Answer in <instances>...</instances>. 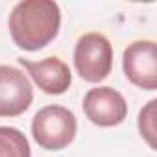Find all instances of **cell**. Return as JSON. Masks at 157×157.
<instances>
[{
	"label": "cell",
	"instance_id": "obj_1",
	"mask_svg": "<svg viewBox=\"0 0 157 157\" xmlns=\"http://www.w3.org/2000/svg\"><path fill=\"white\" fill-rule=\"evenodd\" d=\"M8 26L19 48L35 52L57 37L61 10L52 0H24L11 10Z\"/></svg>",
	"mask_w": 157,
	"mask_h": 157
},
{
	"label": "cell",
	"instance_id": "obj_2",
	"mask_svg": "<svg viewBox=\"0 0 157 157\" xmlns=\"http://www.w3.org/2000/svg\"><path fill=\"white\" fill-rule=\"evenodd\" d=\"M78 131L76 117L63 105H46L39 109L32 120V135L35 142L48 151L67 148Z\"/></svg>",
	"mask_w": 157,
	"mask_h": 157
},
{
	"label": "cell",
	"instance_id": "obj_3",
	"mask_svg": "<svg viewBox=\"0 0 157 157\" xmlns=\"http://www.w3.org/2000/svg\"><path fill=\"white\" fill-rule=\"evenodd\" d=\"M74 67L82 80L100 83L113 70V46L102 33H83L74 46Z\"/></svg>",
	"mask_w": 157,
	"mask_h": 157
},
{
	"label": "cell",
	"instance_id": "obj_4",
	"mask_svg": "<svg viewBox=\"0 0 157 157\" xmlns=\"http://www.w3.org/2000/svg\"><path fill=\"white\" fill-rule=\"evenodd\" d=\"M122 68L126 78L144 91L157 87V48L150 39L133 41L122 54Z\"/></svg>",
	"mask_w": 157,
	"mask_h": 157
},
{
	"label": "cell",
	"instance_id": "obj_5",
	"mask_svg": "<svg viewBox=\"0 0 157 157\" xmlns=\"http://www.w3.org/2000/svg\"><path fill=\"white\" fill-rule=\"evenodd\" d=\"M83 113L94 126L113 128L126 120L128 102L113 87H94L83 96Z\"/></svg>",
	"mask_w": 157,
	"mask_h": 157
},
{
	"label": "cell",
	"instance_id": "obj_6",
	"mask_svg": "<svg viewBox=\"0 0 157 157\" xmlns=\"http://www.w3.org/2000/svg\"><path fill=\"white\" fill-rule=\"evenodd\" d=\"M32 102L33 87L28 76L11 65H0V117H19Z\"/></svg>",
	"mask_w": 157,
	"mask_h": 157
},
{
	"label": "cell",
	"instance_id": "obj_7",
	"mask_svg": "<svg viewBox=\"0 0 157 157\" xmlns=\"http://www.w3.org/2000/svg\"><path fill=\"white\" fill-rule=\"evenodd\" d=\"M19 65L28 70L35 85L46 94H63L68 91L72 83V74L68 65L56 56L44 57L41 61H30L19 57Z\"/></svg>",
	"mask_w": 157,
	"mask_h": 157
},
{
	"label": "cell",
	"instance_id": "obj_8",
	"mask_svg": "<svg viewBox=\"0 0 157 157\" xmlns=\"http://www.w3.org/2000/svg\"><path fill=\"white\" fill-rule=\"evenodd\" d=\"M0 157H32L26 135L10 126H0Z\"/></svg>",
	"mask_w": 157,
	"mask_h": 157
},
{
	"label": "cell",
	"instance_id": "obj_9",
	"mask_svg": "<svg viewBox=\"0 0 157 157\" xmlns=\"http://www.w3.org/2000/svg\"><path fill=\"white\" fill-rule=\"evenodd\" d=\"M155 100L148 102V105L140 111L139 115V129H140V135L146 139V142L155 148V142H153V135H155V128H153V109H155Z\"/></svg>",
	"mask_w": 157,
	"mask_h": 157
}]
</instances>
